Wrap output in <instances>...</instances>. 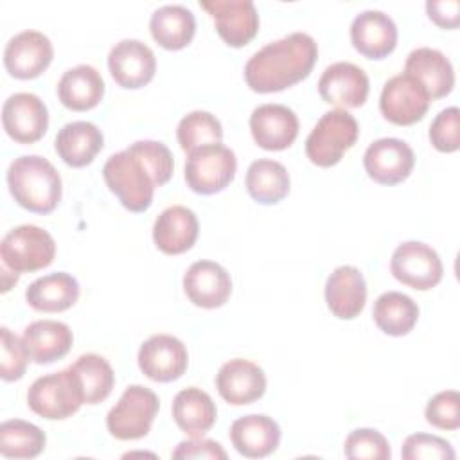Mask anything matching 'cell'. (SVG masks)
I'll use <instances>...</instances> for the list:
<instances>
[{
	"instance_id": "6da1fadb",
	"label": "cell",
	"mask_w": 460,
	"mask_h": 460,
	"mask_svg": "<svg viewBox=\"0 0 460 460\" xmlns=\"http://www.w3.org/2000/svg\"><path fill=\"white\" fill-rule=\"evenodd\" d=\"M172 171V153L165 144L137 140L104 162L102 178L126 210L146 212L153 203L155 189L165 185Z\"/></svg>"
},
{
	"instance_id": "7a4b0ae2",
	"label": "cell",
	"mask_w": 460,
	"mask_h": 460,
	"mask_svg": "<svg viewBox=\"0 0 460 460\" xmlns=\"http://www.w3.org/2000/svg\"><path fill=\"white\" fill-rule=\"evenodd\" d=\"M318 58V45L305 32H291L259 49L244 66L246 84L257 93L282 92L304 81Z\"/></svg>"
},
{
	"instance_id": "3957f363",
	"label": "cell",
	"mask_w": 460,
	"mask_h": 460,
	"mask_svg": "<svg viewBox=\"0 0 460 460\" xmlns=\"http://www.w3.org/2000/svg\"><path fill=\"white\" fill-rule=\"evenodd\" d=\"M7 185L14 201L34 214H50L63 194L58 169L38 155L14 158L7 169Z\"/></svg>"
},
{
	"instance_id": "277c9868",
	"label": "cell",
	"mask_w": 460,
	"mask_h": 460,
	"mask_svg": "<svg viewBox=\"0 0 460 460\" xmlns=\"http://www.w3.org/2000/svg\"><path fill=\"white\" fill-rule=\"evenodd\" d=\"M29 408L49 420L72 417L83 404V386L72 365L65 370L38 377L27 392Z\"/></svg>"
},
{
	"instance_id": "5b68a950",
	"label": "cell",
	"mask_w": 460,
	"mask_h": 460,
	"mask_svg": "<svg viewBox=\"0 0 460 460\" xmlns=\"http://www.w3.org/2000/svg\"><path fill=\"white\" fill-rule=\"evenodd\" d=\"M358 135V122L347 110L327 111L305 138V155L318 167H332L356 144Z\"/></svg>"
},
{
	"instance_id": "8992f818",
	"label": "cell",
	"mask_w": 460,
	"mask_h": 460,
	"mask_svg": "<svg viewBox=\"0 0 460 460\" xmlns=\"http://www.w3.org/2000/svg\"><path fill=\"white\" fill-rule=\"evenodd\" d=\"M56 243L36 225H20L9 230L0 243L2 266L14 273H31L52 264Z\"/></svg>"
},
{
	"instance_id": "52a82bcc",
	"label": "cell",
	"mask_w": 460,
	"mask_h": 460,
	"mask_svg": "<svg viewBox=\"0 0 460 460\" xmlns=\"http://www.w3.org/2000/svg\"><path fill=\"white\" fill-rule=\"evenodd\" d=\"M158 408L160 401L153 390L142 385H131L108 411L106 428L119 440H138L151 431Z\"/></svg>"
},
{
	"instance_id": "ba28073f",
	"label": "cell",
	"mask_w": 460,
	"mask_h": 460,
	"mask_svg": "<svg viewBox=\"0 0 460 460\" xmlns=\"http://www.w3.org/2000/svg\"><path fill=\"white\" fill-rule=\"evenodd\" d=\"M235 171V153L223 144H212L189 153L185 162V181L192 192L208 196L226 189L232 183Z\"/></svg>"
},
{
	"instance_id": "9c48e42d",
	"label": "cell",
	"mask_w": 460,
	"mask_h": 460,
	"mask_svg": "<svg viewBox=\"0 0 460 460\" xmlns=\"http://www.w3.org/2000/svg\"><path fill=\"white\" fill-rule=\"evenodd\" d=\"M390 271L401 284L417 291H428L442 280L444 268L438 253L429 244L406 241L394 250Z\"/></svg>"
},
{
	"instance_id": "30bf717a",
	"label": "cell",
	"mask_w": 460,
	"mask_h": 460,
	"mask_svg": "<svg viewBox=\"0 0 460 460\" xmlns=\"http://www.w3.org/2000/svg\"><path fill=\"white\" fill-rule=\"evenodd\" d=\"M426 88L410 74L402 72L390 77L381 90L379 110L383 117L397 126H411L424 119L429 108Z\"/></svg>"
},
{
	"instance_id": "8fae6325",
	"label": "cell",
	"mask_w": 460,
	"mask_h": 460,
	"mask_svg": "<svg viewBox=\"0 0 460 460\" xmlns=\"http://www.w3.org/2000/svg\"><path fill=\"white\" fill-rule=\"evenodd\" d=\"M199 7L212 16L219 38L230 47H244L259 31V14L252 0H203Z\"/></svg>"
},
{
	"instance_id": "7c38bea8",
	"label": "cell",
	"mask_w": 460,
	"mask_h": 460,
	"mask_svg": "<svg viewBox=\"0 0 460 460\" xmlns=\"http://www.w3.org/2000/svg\"><path fill=\"white\" fill-rule=\"evenodd\" d=\"M2 124L14 142L34 144L47 133L49 111L36 93L18 92L5 99L2 106Z\"/></svg>"
},
{
	"instance_id": "4fadbf2b",
	"label": "cell",
	"mask_w": 460,
	"mask_h": 460,
	"mask_svg": "<svg viewBox=\"0 0 460 460\" xmlns=\"http://www.w3.org/2000/svg\"><path fill=\"white\" fill-rule=\"evenodd\" d=\"M54 49L50 40L40 31H22L14 34L4 49V66L14 79H34L52 63Z\"/></svg>"
},
{
	"instance_id": "5bb4252c",
	"label": "cell",
	"mask_w": 460,
	"mask_h": 460,
	"mask_svg": "<svg viewBox=\"0 0 460 460\" xmlns=\"http://www.w3.org/2000/svg\"><path fill=\"white\" fill-rule=\"evenodd\" d=\"M137 359L146 377L156 383H171L185 374L189 354L176 336L155 334L140 345Z\"/></svg>"
},
{
	"instance_id": "9a60e30c",
	"label": "cell",
	"mask_w": 460,
	"mask_h": 460,
	"mask_svg": "<svg viewBox=\"0 0 460 460\" xmlns=\"http://www.w3.org/2000/svg\"><path fill=\"white\" fill-rule=\"evenodd\" d=\"M363 165L368 178L376 183L397 185L411 174L415 155L401 138H377L367 147Z\"/></svg>"
},
{
	"instance_id": "2e32d148",
	"label": "cell",
	"mask_w": 460,
	"mask_h": 460,
	"mask_svg": "<svg viewBox=\"0 0 460 460\" xmlns=\"http://www.w3.org/2000/svg\"><path fill=\"white\" fill-rule=\"evenodd\" d=\"M370 83L363 68L349 61L329 65L318 79L320 97L338 110L359 108L368 97Z\"/></svg>"
},
{
	"instance_id": "e0dca14e",
	"label": "cell",
	"mask_w": 460,
	"mask_h": 460,
	"mask_svg": "<svg viewBox=\"0 0 460 460\" xmlns=\"http://www.w3.org/2000/svg\"><path fill=\"white\" fill-rule=\"evenodd\" d=\"M108 68L119 86L137 90L155 77L156 58L144 41L120 40L108 54Z\"/></svg>"
},
{
	"instance_id": "ac0fdd59",
	"label": "cell",
	"mask_w": 460,
	"mask_h": 460,
	"mask_svg": "<svg viewBox=\"0 0 460 460\" xmlns=\"http://www.w3.org/2000/svg\"><path fill=\"white\" fill-rule=\"evenodd\" d=\"M250 131L259 147L282 151L298 135V117L284 104H261L250 115Z\"/></svg>"
},
{
	"instance_id": "d6986e66",
	"label": "cell",
	"mask_w": 460,
	"mask_h": 460,
	"mask_svg": "<svg viewBox=\"0 0 460 460\" xmlns=\"http://www.w3.org/2000/svg\"><path fill=\"white\" fill-rule=\"evenodd\" d=\"M216 388L232 406L252 404L264 395L266 376L253 361L235 358L219 368L216 376Z\"/></svg>"
},
{
	"instance_id": "ffe728a7",
	"label": "cell",
	"mask_w": 460,
	"mask_h": 460,
	"mask_svg": "<svg viewBox=\"0 0 460 460\" xmlns=\"http://www.w3.org/2000/svg\"><path fill=\"white\" fill-rule=\"evenodd\" d=\"M183 291L194 305L216 309L228 300L232 279L221 264L214 261H196L183 275Z\"/></svg>"
},
{
	"instance_id": "44dd1931",
	"label": "cell",
	"mask_w": 460,
	"mask_h": 460,
	"mask_svg": "<svg viewBox=\"0 0 460 460\" xmlns=\"http://www.w3.org/2000/svg\"><path fill=\"white\" fill-rule=\"evenodd\" d=\"M350 41L361 56L383 59L397 45V25L383 11H363L350 23Z\"/></svg>"
},
{
	"instance_id": "7402d4cb",
	"label": "cell",
	"mask_w": 460,
	"mask_h": 460,
	"mask_svg": "<svg viewBox=\"0 0 460 460\" xmlns=\"http://www.w3.org/2000/svg\"><path fill=\"white\" fill-rule=\"evenodd\" d=\"M325 302L340 320L356 318L367 302V282L356 266H338L325 282Z\"/></svg>"
},
{
	"instance_id": "603a6c76",
	"label": "cell",
	"mask_w": 460,
	"mask_h": 460,
	"mask_svg": "<svg viewBox=\"0 0 460 460\" xmlns=\"http://www.w3.org/2000/svg\"><path fill=\"white\" fill-rule=\"evenodd\" d=\"M199 225L196 214L183 207L172 205L162 210L153 225V241L167 255H180L190 250L198 239Z\"/></svg>"
},
{
	"instance_id": "cb8c5ba5",
	"label": "cell",
	"mask_w": 460,
	"mask_h": 460,
	"mask_svg": "<svg viewBox=\"0 0 460 460\" xmlns=\"http://www.w3.org/2000/svg\"><path fill=\"white\" fill-rule=\"evenodd\" d=\"M230 440L239 455L246 458H264L277 451L280 428L268 415H244L232 422Z\"/></svg>"
},
{
	"instance_id": "d4e9b609",
	"label": "cell",
	"mask_w": 460,
	"mask_h": 460,
	"mask_svg": "<svg viewBox=\"0 0 460 460\" xmlns=\"http://www.w3.org/2000/svg\"><path fill=\"white\" fill-rule=\"evenodd\" d=\"M404 72L426 88L431 101L449 95L455 86L453 65L437 49L419 47L411 50L406 58Z\"/></svg>"
},
{
	"instance_id": "484cf974",
	"label": "cell",
	"mask_w": 460,
	"mask_h": 460,
	"mask_svg": "<svg viewBox=\"0 0 460 460\" xmlns=\"http://www.w3.org/2000/svg\"><path fill=\"white\" fill-rule=\"evenodd\" d=\"M22 340L34 363L49 365L68 354L72 349L74 334L63 322L38 320L23 329Z\"/></svg>"
},
{
	"instance_id": "4316f807",
	"label": "cell",
	"mask_w": 460,
	"mask_h": 460,
	"mask_svg": "<svg viewBox=\"0 0 460 460\" xmlns=\"http://www.w3.org/2000/svg\"><path fill=\"white\" fill-rule=\"evenodd\" d=\"M104 146L102 131L86 120L65 124L54 140L56 153L70 167H84L93 162Z\"/></svg>"
},
{
	"instance_id": "83f0119b",
	"label": "cell",
	"mask_w": 460,
	"mask_h": 460,
	"mask_svg": "<svg viewBox=\"0 0 460 460\" xmlns=\"http://www.w3.org/2000/svg\"><path fill=\"white\" fill-rule=\"evenodd\" d=\"M61 104L72 111H88L104 97V79L92 65L68 68L58 83Z\"/></svg>"
},
{
	"instance_id": "f1b7e54d",
	"label": "cell",
	"mask_w": 460,
	"mask_h": 460,
	"mask_svg": "<svg viewBox=\"0 0 460 460\" xmlns=\"http://www.w3.org/2000/svg\"><path fill=\"white\" fill-rule=\"evenodd\" d=\"M79 298V282L66 271L49 273L36 279L25 289L27 304L40 313H61Z\"/></svg>"
},
{
	"instance_id": "f546056e",
	"label": "cell",
	"mask_w": 460,
	"mask_h": 460,
	"mask_svg": "<svg viewBox=\"0 0 460 460\" xmlns=\"http://www.w3.org/2000/svg\"><path fill=\"white\" fill-rule=\"evenodd\" d=\"M171 411L176 426L189 437H203L217 417L212 397L196 386L180 390L172 399Z\"/></svg>"
},
{
	"instance_id": "4dcf8cb0",
	"label": "cell",
	"mask_w": 460,
	"mask_h": 460,
	"mask_svg": "<svg viewBox=\"0 0 460 460\" xmlns=\"http://www.w3.org/2000/svg\"><path fill=\"white\" fill-rule=\"evenodd\" d=\"M149 31L162 49L181 50L196 34V18L185 5H162L151 14Z\"/></svg>"
},
{
	"instance_id": "1f68e13d",
	"label": "cell",
	"mask_w": 460,
	"mask_h": 460,
	"mask_svg": "<svg viewBox=\"0 0 460 460\" xmlns=\"http://www.w3.org/2000/svg\"><path fill=\"white\" fill-rule=\"evenodd\" d=\"M246 190L261 205H275L282 201L289 192V172L288 169L270 158H259L250 164L246 171Z\"/></svg>"
},
{
	"instance_id": "d6a6232c",
	"label": "cell",
	"mask_w": 460,
	"mask_h": 460,
	"mask_svg": "<svg viewBox=\"0 0 460 460\" xmlns=\"http://www.w3.org/2000/svg\"><path fill=\"white\" fill-rule=\"evenodd\" d=\"M372 318L385 334L404 336L419 320V305L404 293L386 291L376 298Z\"/></svg>"
},
{
	"instance_id": "836d02e7",
	"label": "cell",
	"mask_w": 460,
	"mask_h": 460,
	"mask_svg": "<svg viewBox=\"0 0 460 460\" xmlns=\"http://www.w3.org/2000/svg\"><path fill=\"white\" fill-rule=\"evenodd\" d=\"M47 444L45 433L22 419L4 420L0 426V453L5 458H34Z\"/></svg>"
},
{
	"instance_id": "e575fe53",
	"label": "cell",
	"mask_w": 460,
	"mask_h": 460,
	"mask_svg": "<svg viewBox=\"0 0 460 460\" xmlns=\"http://www.w3.org/2000/svg\"><path fill=\"white\" fill-rule=\"evenodd\" d=\"M83 386L84 404L102 402L113 390L115 374L111 365L99 354H83L72 365Z\"/></svg>"
},
{
	"instance_id": "d590c367",
	"label": "cell",
	"mask_w": 460,
	"mask_h": 460,
	"mask_svg": "<svg viewBox=\"0 0 460 460\" xmlns=\"http://www.w3.org/2000/svg\"><path fill=\"white\" fill-rule=\"evenodd\" d=\"M176 138L180 147L189 155L194 149L221 144L223 140V126L216 119V115L208 111H190L187 113L176 128Z\"/></svg>"
},
{
	"instance_id": "8d00e7d4",
	"label": "cell",
	"mask_w": 460,
	"mask_h": 460,
	"mask_svg": "<svg viewBox=\"0 0 460 460\" xmlns=\"http://www.w3.org/2000/svg\"><path fill=\"white\" fill-rule=\"evenodd\" d=\"M343 453L350 460H388L392 456L390 444L383 433L370 428H359L349 433L343 444Z\"/></svg>"
},
{
	"instance_id": "74e56055",
	"label": "cell",
	"mask_w": 460,
	"mask_h": 460,
	"mask_svg": "<svg viewBox=\"0 0 460 460\" xmlns=\"http://www.w3.org/2000/svg\"><path fill=\"white\" fill-rule=\"evenodd\" d=\"M2 345H0V377L7 383L18 381L23 377L29 365V350L22 338L11 332L7 327L0 329Z\"/></svg>"
},
{
	"instance_id": "f35d334b",
	"label": "cell",
	"mask_w": 460,
	"mask_h": 460,
	"mask_svg": "<svg viewBox=\"0 0 460 460\" xmlns=\"http://www.w3.org/2000/svg\"><path fill=\"white\" fill-rule=\"evenodd\" d=\"M401 456L404 460H455L453 446L437 435L413 433L406 437Z\"/></svg>"
},
{
	"instance_id": "ab89813d",
	"label": "cell",
	"mask_w": 460,
	"mask_h": 460,
	"mask_svg": "<svg viewBox=\"0 0 460 460\" xmlns=\"http://www.w3.org/2000/svg\"><path fill=\"white\" fill-rule=\"evenodd\" d=\"M426 420L438 428L455 431L460 428V395L456 390H444L428 401Z\"/></svg>"
},
{
	"instance_id": "60d3db41",
	"label": "cell",
	"mask_w": 460,
	"mask_h": 460,
	"mask_svg": "<svg viewBox=\"0 0 460 460\" xmlns=\"http://www.w3.org/2000/svg\"><path fill=\"white\" fill-rule=\"evenodd\" d=\"M460 113L456 106L442 110L429 126V142L440 153H455L460 147Z\"/></svg>"
},
{
	"instance_id": "b9f144b4",
	"label": "cell",
	"mask_w": 460,
	"mask_h": 460,
	"mask_svg": "<svg viewBox=\"0 0 460 460\" xmlns=\"http://www.w3.org/2000/svg\"><path fill=\"white\" fill-rule=\"evenodd\" d=\"M172 458H210V460H226V451L219 442L190 437V440H183L172 451Z\"/></svg>"
},
{
	"instance_id": "7bdbcfd3",
	"label": "cell",
	"mask_w": 460,
	"mask_h": 460,
	"mask_svg": "<svg viewBox=\"0 0 460 460\" xmlns=\"http://www.w3.org/2000/svg\"><path fill=\"white\" fill-rule=\"evenodd\" d=\"M426 13L429 20L442 29H456L460 25L458 0H428Z\"/></svg>"
}]
</instances>
